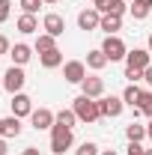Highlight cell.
Masks as SVG:
<instances>
[{"label": "cell", "mask_w": 152, "mask_h": 155, "mask_svg": "<svg viewBox=\"0 0 152 155\" xmlns=\"http://www.w3.org/2000/svg\"><path fill=\"white\" fill-rule=\"evenodd\" d=\"M63 78H66L69 84H84V78H87V63H81V60L63 63Z\"/></svg>", "instance_id": "6"}, {"label": "cell", "mask_w": 152, "mask_h": 155, "mask_svg": "<svg viewBox=\"0 0 152 155\" xmlns=\"http://www.w3.org/2000/svg\"><path fill=\"white\" fill-rule=\"evenodd\" d=\"M140 96H143V90H140L137 84H128V87L122 90V101H125L128 107H137V101H140Z\"/></svg>", "instance_id": "20"}, {"label": "cell", "mask_w": 152, "mask_h": 155, "mask_svg": "<svg viewBox=\"0 0 152 155\" xmlns=\"http://www.w3.org/2000/svg\"><path fill=\"white\" fill-rule=\"evenodd\" d=\"M149 54H152V33H149Z\"/></svg>", "instance_id": "38"}, {"label": "cell", "mask_w": 152, "mask_h": 155, "mask_svg": "<svg viewBox=\"0 0 152 155\" xmlns=\"http://www.w3.org/2000/svg\"><path fill=\"white\" fill-rule=\"evenodd\" d=\"M39 63H42L45 69H57V66H63V54H60V48L48 51V54H39Z\"/></svg>", "instance_id": "19"}, {"label": "cell", "mask_w": 152, "mask_h": 155, "mask_svg": "<svg viewBox=\"0 0 152 155\" xmlns=\"http://www.w3.org/2000/svg\"><path fill=\"white\" fill-rule=\"evenodd\" d=\"M33 114V98L27 96V93H15L12 96V116H30Z\"/></svg>", "instance_id": "10"}, {"label": "cell", "mask_w": 152, "mask_h": 155, "mask_svg": "<svg viewBox=\"0 0 152 155\" xmlns=\"http://www.w3.org/2000/svg\"><path fill=\"white\" fill-rule=\"evenodd\" d=\"M18 3H21V9H24L27 15H36V12H39V6H45L42 0H18Z\"/></svg>", "instance_id": "27"}, {"label": "cell", "mask_w": 152, "mask_h": 155, "mask_svg": "<svg viewBox=\"0 0 152 155\" xmlns=\"http://www.w3.org/2000/svg\"><path fill=\"white\" fill-rule=\"evenodd\" d=\"M21 155H39V149H36V146H27V149H24Z\"/></svg>", "instance_id": "35"}, {"label": "cell", "mask_w": 152, "mask_h": 155, "mask_svg": "<svg viewBox=\"0 0 152 155\" xmlns=\"http://www.w3.org/2000/svg\"><path fill=\"white\" fill-rule=\"evenodd\" d=\"M9 152V146H6V137H0V155H6Z\"/></svg>", "instance_id": "34"}, {"label": "cell", "mask_w": 152, "mask_h": 155, "mask_svg": "<svg viewBox=\"0 0 152 155\" xmlns=\"http://www.w3.org/2000/svg\"><path fill=\"white\" fill-rule=\"evenodd\" d=\"M152 54H149V48H146V51H143V48H134V51H128V57H125V66H131V69H140V72H143V69H149L152 63Z\"/></svg>", "instance_id": "9"}, {"label": "cell", "mask_w": 152, "mask_h": 155, "mask_svg": "<svg viewBox=\"0 0 152 155\" xmlns=\"http://www.w3.org/2000/svg\"><path fill=\"white\" fill-rule=\"evenodd\" d=\"M72 110H75L78 119H81V122H87V125H93V122H98V119H101L98 98H90V96H84V93L72 101Z\"/></svg>", "instance_id": "1"}, {"label": "cell", "mask_w": 152, "mask_h": 155, "mask_svg": "<svg viewBox=\"0 0 152 155\" xmlns=\"http://www.w3.org/2000/svg\"><path fill=\"white\" fill-rule=\"evenodd\" d=\"M42 30H45V33H51L54 39L63 36V30H66V21H63V15H57V12H48V15L42 18Z\"/></svg>", "instance_id": "12"}, {"label": "cell", "mask_w": 152, "mask_h": 155, "mask_svg": "<svg viewBox=\"0 0 152 155\" xmlns=\"http://www.w3.org/2000/svg\"><path fill=\"white\" fill-rule=\"evenodd\" d=\"M101 155H116V152H114V149H104V152H101Z\"/></svg>", "instance_id": "37"}, {"label": "cell", "mask_w": 152, "mask_h": 155, "mask_svg": "<svg viewBox=\"0 0 152 155\" xmlns=\"http://www.w3.org/2000/svg\"><path fill=\"white\" fill-rule=\"evenodd\" d=\"M137 110L152 119V93L149 90H143V96H140V101H137Z\"/></svg>", "instance_id": "24"}, {"label": "cell", "mask_w": 152, "mask_h": 155, "mask_svg": "<svg viewBox=\"0 0 152 155\" xmlns=\"http://www.w3.org/2000/svg\"><path fill=\"white\" fill-rule=\"evenodd\" d=\"M125 78H128L131 84H137V81H143V72H140V69H131V66H125Z\"/></svg>", "instance_id": "29"}, {"label": "cell", "mask_w": 152, "mask_h": 155, "mask_svg": "<svg viewBox=\"0 0 152 155\" xmlns=\"http://www.w3.org/2000/svg\"><path fill=\"white\" fill-rule=\"evenodd\" d=\"M81 93L90 96V98H101L104 96V81H101L98 75H87L84 84H81Z\"/></svg>", "instance_id": "8"}, {"label": "cell", "mask_w": 152, "mask_h": 155, "mask_svg": "<svg viewBox=\"0 0 152 155\" xmlns=\"http://www.w3.org/2000/svg\"><path fill=\"white\" fill-rule=\"evenodd\" d=\"M0 137H3V119H0Z\"/></svg>", "instance_id": "39"}, {"label": "cell", "mask_w": 152, "mask_h": 155, "mask_svg": "<svg viewBox=\"0 0 152 155\" xmlns=\"http://www.w3.org/2000/svg\"><path fill=\"white\" fill-rule=\"evenodd\" d=\"M149 12H152V0H134V3H131V15L137 21H143Z\"/></svg>", "instance_id": "21"}, {"label": "cell", "mask_w": 152, "mask_h": 155, "mask_svg": "<svg viewBox=\"0 0 152 155\" xmlns=\"http://www.w3.org/2000/svg\"><path fill=\"white\" fill-rule=\"evenodd\" d=\"M98 107H101V116L114 119V116H119V114H122L125 101H122V96H101V98H98Z\"/></svg>", "instance_id": "7"}, {"label": "cell", "mask_w": 152, "mask_h": 155, "mask_svg": "<svg viewBox=\"0 0 152 155\" xmlns=\"http://www.w3.org/2000/svg\"><path fill=\"white\" fill-rule=\"evenodd\" d=\"M143 155H152V149H146V152H143Z\"/></svg>", "instance_id": "41"}, {"label": "cell", "mask_w": 152, "mask_h": 155, "mask_svg": "<svg viewBox=\"0 0 152 155\" xmlns=\"http://www.w3.org/2000/svg\"><path fill=\"white\" fill-rule=\"evenodd\" d=\"M75 122H78V114L72 107H66V110L57 114V125H63V128H75Z\"/></svg>", "instance_id": "22"}, {"label": "cell", "mask_w": 152, "mask_h": 155, "mask_svg": "<svg viewBox=\"0 0 152 155\" xmlns=\"http://www.w3.org/2000/svg\"><path fill=\"white\" fill-rule=\"evenodd\" d=\"M101 15H125V0H111Z\"/></svg>", "instance_id": "25"}, {"label": "cell", "mask_w": 152, "mask_h": 155, "mask_svg": "<svg viewBox=\"0 0 152 155\" xmlns=\"http://www.w3.org/2000/svg\"><path fill=\"white\" fill-rule=\"evenodd\" d=\"M24 84H27L24 66H9V69H6V75H3V90H6L9 96H15V93L24 90Z\"/></svg>", "instance_id": "3"}, {"label": "cell", "mask_w": 152, "mask_h": 155, "mask_svg": "<svg viewBox=\"0 0 152 155\" xmlns=\"http://www.w3.org/2000/svg\"><path fill=\"white\" fill-rule=\"evenodd\" d=\"M75 155H101V152H98V146H95L93 140H84V143L75 149Z\"/></svg>", "instance_id": "26"}, {"label": "cell", "mask_w": 152, "mask_h": 155, "mask_svg": "<svg viewBox=\"0 0 152 155\" xmlns=\"http://www.w3.org/2000/svg\"><path fill=\"white\" fill-rule=\"evenodd\" d=\"M54 48H57V39L51 36V33H39V36H36L33 51H39V54H48V51H54Z\"/></svg>", "instance_id": "17"}, {"label": "cell", "mask_w": 152, "mask_h": 155, "mask_svg": "<svg viewBox=\"0 0 152 155\" xmlns=\"http://www.w3.org/2000/svg\"><path fill=\"white\" fill-rule=\"evenodd\" d=\"M107 63H111V60L104 57V51H101V48H95V51L87 54V69H93V72H101Z\"/></svg>", "instance_id": "15"}, {"label": "cell", "mask_w": 152, "mask_h": 155, "mask_svg": "<svg viewBox=\"0 0 152 155\" xmlns=\"http://www.w3.org/2000/svg\"><path fill=\"white\" fill-rule=\"evenodd\" d=\"M146 149L140 146V143H134V140H128V155H143Z\"/></svg>", "instance_id": "30"}, {"label": "cell", "mask_w": 152, "mask_h": 155, "mask_svg": "<svg viewBox=\"0 0 152 155\" xmlns=\"http://www.w3.org/2000/svg\"><path fill=\"white\" fill-rule=\"evenodd\" d=\"M54 122H57V114L54 110H48V107H39L30 114V125L36 128V131H51L54 128Z\"/></svg>", "instance_id": "5"}, {"label": "cell", "mask_w": 152, "mask_h": 155, "mask_svg": "<svg viewBox=\"0 0 152 155\" xmlns=\"http://www.w3.org/2000/svg\"><path fill=\"white\" fill-rule=\"evenodd\" d=\"M98 30H104L107 36H116V30H122V15H101Z\"/></svg>", "instance_id": "14"}, {"label": "cell", "mask_w": 152, "mask_h": 155, "mask_svg": "<svg viewBox=\"0 0 152 155\" xmlns=\"http://www.w3.org/2000/svg\"><path fill=\"white\" fill-rule=\"evenodd\" d=\"M72 143H75L72 128H63V125L54 122V128H51V152H54V155H63L66 149H72Z\"/></svg>", "instance_id": "2"}, {"label": "cell", "mask_w": 152, "mask_h": 155, "mask_svg": "<svg viewBox=\"0 0 152 155\" xmlns=\"http://www.w3.org/2000/svg\"><path fill=\"white\" fill-rule=\"evenodd\" d=\"M101 51H104V57L111 60V63L128 57V48H125V42H122L119 36H104V42H101Z\"/></svg>", "instance_id": "4"}, {"label": "cell", "mask_w": 152, "mask_h": 155, "mask_svg": "<svg viewBox=\"0 0 152 155\" xmlns=\"http://www.w3.org/2000/svg\"><path fill=\"white\" fill-rule=\"evenodd\" d=\"M107 3H111V0H93V9H98V12H104V9H107Z\"/></svg>", "instance_id": "32"}, {"label": "cell", "mask_w": 152, "mask_h": 155, "mask_svg": "<svg viewBox=\"0 0 152 155\" xmlns=\"http://www.w3.org/2000/svg\"><path fill=\"white\" fill-rule=\"evenodd\" d=\"M21 128H24V125H21L18 116H6V119H3V137H6V140H9V137H18Z\"/></svg>", "instance_id": "18"}, {"label": "cell", "mask_w": 152, "mask_h": 155, "mask_svg": "<svg viewBox=\"0 0 152 155\" xmlns=\"http://www.w3.org/2000/svg\"><path fill=\"white\" fill-rule=\"evenodd\" d=\"M9 57H12V66H27L30 57H33V48H30V45H24V42H18V45H12Z\"/></svg>", "instance_id": "13"}, {"label": "cell", "mask_w": 152, "mask_h": 155, "mask_svg": "<svg viewBox=\"0 0 152 155\" xmlns=\"http://www.w3.org/2000/svg\"><path fill=\"white\" fill-rule=\"evenodd\" d=\"M15 27H18V33L30 36V33H36V30H39V18H36V15H27V12H24V15L18 18V24H15Z\"/></svg>", "instance_id": "16"}, {"label": "cell", "mask_w": 152, "mask_h": 155, "mask_svg": "<svg viewBox=\"0 0 152 155\" xmlns=\"http://www.w3.org/2000/svg\"><path fill=\"white\" fill-rule=\"evenodd\" d=\"M98 24H101V12L93 9V6H90V9H84V12L78 15V27H81V30H87V33H90V30H98Z\"/></svg>", "instance_id": "11"}, {"label": "cell", "mask_w": 152, "mask_h": 155, "mask_svg": "<svg viewBox=\"0 0 152 155\" xmlns=\"http://www.w3.org/2000/svg\"><path fill=\"white\" fill-rule=\"evenodd\" d=\"M9 51H12V45H9V39H6L3 33H0V54H9Z\"/></svg>", "instance_id": "31"}, {"label": "cell", "mask_w": 152, "mask_h": 155, "mask_svg": "<svg viewBox=\"0 0 152 155\" xmlns=\"http://www.w3.org/2000/svg\"><path fill=\"white\" fill-rule=\"evenodd\" d=\"M0 87H3V81H0Z\"/></svg>", "instance_id": "42"}, {"label": "cell", "mask_w": 152, "mask_h": 155, "mask_svg": "<svg viewBox=\"0 0 152 155\" xmlns=\"http://www.w3.org/2000/svg\"><path fill=\"white\" fill-rule=\"evenodd\" d=\"M125 137H128V140H134V143H140V140L146 137V125H137V122L125 125Z\"/></svg>", "instance_id": "23"}, {"label": "cell", "mask_w": 152, "mask_h": 155, "mask_svg": "<svg viewBox=\"0 0 152 155\" xmlns=\"http://www.w3.org/2000/svg\"><path fill=\"white\" fill-rule=\"evenodd\" d=\"M42 3H57V0H42Z\"/></svg>", "instance_id": "40"}, {"label": "cell", "mask_w": 152, "mask_h": 155, "mask_svg": "<svg viewBox=\"0 0 152 155\" xmlns=\"http://www.w3.org/2000/svg\"><path fill=\"white\" fill-rule=\"evenodd\" d=\"M9 15H12V0H0V24L9 21Z\"/></svg>", "instance_id": "28"}, {"label": "cell", "mask_w": 152, "mask_h": 155, "mask_svg": "<svg viewBox=\"0 0 152 155\" xmlns=\"http://www.w3.org/2000/svg\"><path fill=\"white\" fill-rule=\"evenodd\" d=\"M143 81H146V87H152V66H149V69H143Z\"/></svg>", "instance_id": "33"}, {"label": "cell", "mask_w": 152, "mask_h": 155, "mask_svg": "<svg viewBox=\"0 0 152 155\" xmlns=\"http://www.w3.org/2000/svg\"><path fill=\"white\" fill-rule=\"evenodd\" d=\"M146 137L152 140V119H149V125H146Z\"/></svg>", "instance_id": "36"}]
</instances>
